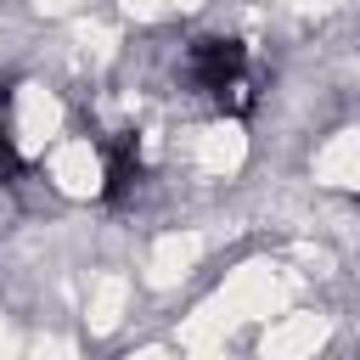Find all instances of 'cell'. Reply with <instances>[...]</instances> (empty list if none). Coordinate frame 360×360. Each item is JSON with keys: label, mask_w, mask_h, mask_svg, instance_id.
Returning <instances> with one entry per match:
<instances>
[{"label": "cell", "mask_w": 360, "mask_h": 360, "mask_svg": "<svg viewBox=\"0 0 360 360\" xmlns=\"http://www.w3.org/2000/svg\"><path fill=\"white\" fill-rule=\"evenodd\" d=\"M242 73H253V68H248V51H242L236 39H225V34H202V39L186 45V79H191L202 96H219V90L236 84Z\"/></svg>", "instance_id": "6da1fadb"}, {"label": "cell", "mask_w": 360, "mask_h": 360, "mask_svg": "<svg viewBox=\"0 0 360 360\" xmlns=\"http://www.w3.org/2000/svg\"><path fill=\"white\" fill-rule=\"evenodd\" d=\"M17 174H22V152H17V141H11V129H6V118H0V186L17 180Z\"/></svg>", "instance_id": "7a4b0ae2"}]
</instances>
